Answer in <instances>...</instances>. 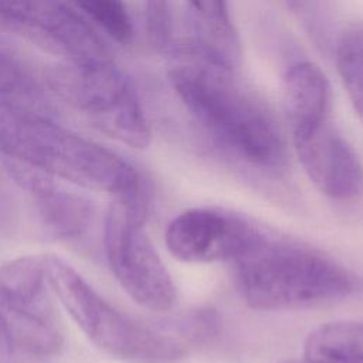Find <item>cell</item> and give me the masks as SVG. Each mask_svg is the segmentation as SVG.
<instances>
[{
	"label": "cell",
	"instance_id": "cell-1",
	"mask_svg": "<svg viewBox=\"0 0 363 363\" xmlns=\"http://www.w3.org/2000/svg\"><path fill=\"white\" fill-rule=\"evenodd\" d=\"M164 52L172 88L216 145L252 167L278 170L285 164L279 125L235 65L191 37L172 41Z\"/></svg>",
	"mask_w": 363,
	"mask_h": 363
},
{
	"label": "cell",
	"instance_id": "cell-2",
	"mask_svg": "<svg viewBox=\"0 0 363 363\" xmlns=\"http://www.w3.org/2000/svg\"><path fill=\"white\" fill-rule=\"evenodd\" d=\"M0 156L116 199L146 194L128 160L58 123L35 79L0 85Z\"/></svg>",
	"mask_w": 363,
	"mask_h": 363
},
{
	"label": "cell",
	"instance_id": "cell-3",
	"mask_svg": "<svg viewBox=\"0 0 363 363\" xmlns=\"http://www.w3.org/2000/svg\"><path fill=\"white\" fill-rule=\"evenodd\" d=\"M235 262L240 294L258 311L311 308L363 292V277L308 245L267 237Z\"/></svg>",
	"mask_w": 363,
	"mask_h": 363
},
{
	"label": "cell",
	"instance_id": "cell-4",
	"mask_svg": "<svg viewBox=\"0 0 363 363\" xmlns=\"http://www.w3.org/2000/svg\"><path fill=\"white\" fill-rule=\"evenodd\" d=\"M45 264L51 291L84 335L105 353L139 362L173 360L186 353L169 323L152 326L121 312L55 255H47Z\"/></svg>",
	"mask_w": 363,
	"mask_h": 363
},
{
	"label": "cell",
	"instance_id": "cell-5",
	"mask_svg": "<svg viewBox=\"0 0 363 363\" xmlns=\"http://www.w3.org/2000/svg\"><path fill=\"white\" fill-rule=\"evenodd\" d=\"M55 88L102 133L130 147L150 142V128L130 78L111 58L64 64L51 77Z\"/></svg>",
	"mask_w": 363,
	"mask_h": 363
},
{
	"label": "cell",
	"instance_id": "cell-6",
	"mask_svg": "<svg viewBox=\"0 0 363 363\" xmlns=\"http://www.w3.org/2000/svg\"><path fill=\"white\" fill-rule=\"evenodd\" d=\"M147 194L116 199L106 214L104 245L112 274L126 294L146 309L166 312L176 285L145 231Z\"/></svg>",
	"mask_w": 363,
	"mask_h": 363
},
{
	"label": "cell",
	"instance_id": "cell-7",
	"mask_svg": "<svg viewBox=\"0 0 363 363\" xmlns=\"http://www.w3.org/2000/svg\"><path fill=\"white\" fill-rule=\"evenodd\" d=\"M48 286L45 255L0 265V312L9 345L37 357L54 356L62 347Z\"/></svg>",
	"mask_w": 363,
	"mask_h": 363
},
{
	"label": "cell",
	"instance_id": "cell-8",
	"mask_svg": "<svg viewBox=\"0 0 363 363\" xmlns=\"http://www.w3.org/2000/svg\"><path fill=\"white\" fill-rule=\"evenodd\" d=\"M0 26L64 58L65 64L111 58L94 28L62 0H0Z\"/></svg>",
	"mask_w": 363,
	"mask_h": 363
},
{
	"label": "cell",
	"instance_id": "cell-9",
	"mask_svg": "<svg viewBox=\"0 0 363 363\" xmlns=\"http://www.w3.org/2000/svg\"><path fill=\"white\" fill-rule=\"evenodd\" d=\"M268 234L255 223L230 210L200 207L174 217L166 230L170 254L184 262L235 261Z\"/></svg>",
	"mask_w": 363,
	"mask_h": 363
},
{
	"label": "cell",
	"instance_id": "cell-10",
	"mask_svg": "<svg viewBox=\"0 0 363 363\" xmlns=\"http://www.w3.org/2000/svg\"><path fill=\"white\" fill-rule=\"evenodd\" d=\"M291 132L296 156L320 193L335 200L363 194V164L330 119Z\"/></svg>",
	"mask_w": 363,
	"mask_h": 363
},
{
	"label": "cell",
	"instance_id": "cell-11",
	"mask_svg": "<svg viewBox=\"0 0 363 363\" xmlns=\"http://www.w3.org/2000/svg\"><path fill=\"white\" fill-rule=\"evenodd\" d=\"M9 173L20 187L34 199L40 223L54 238L81 235L92 220L91 203L69 190L55 184L52 176L34 167L4 162Z\"/></svg>",
	"mask_w": 363,
	"mask_h": 363
},
{
	"label": "cell",
	"instance_id": "cell-12",
	"mask_svg": "<svg viewBox=\"0 0 363 363\" xmlns=\"http://www.w3.org/2000/svg\"><path fill=\"white\" fill-rule=\"evenodd\" d=\"M282 95L291 130L330 119V84L315 62L309 60L292 61L284 71Z\"/></svg>",
	"mask_w": 363,
	"mask_h": 363
},
{
	"label": "cell",
	"instance_id": "cell-13",
	"mask_svg": "<svg viewBox=\"0 0 363 363\" xmlns=\"http://www.w3.org/2000/svg\"><path fill=\"white\" fill-rule=\"evenodd\" d=\"M187 1L194 26L191 38L237 67L241 58V45L230 16L228 0Z\"/></svg>",
	"mask_w": 363,
	"mask_h": 363
},
{
	"label": "cell",
	"instance_id": "cell-14",
	"mask_svg": "<svg viewBox=\"0 0 363 363\" xmlns=\"http://www.w3.org/2000/svg\"><path fill=\"white\" fill-rule=\"evenodd\" d=\"M303 356L330 363H363V322H328L313 329Z\"/></svg>",
	"mask_w": 363,
	"mask_h": 363
},
{
	"label": "cell",
	"instance_id": "cell-15",
	"mask_svg": "<svg viewBox=\"0 0 363 363\" xmlns=\"http://www.w3.org/2000/svg\"><path fill=\"white\" fill-rule=\"evenodd\" d=\"M332 52L349 101L363 123V23L345 28Z\"/></svg>",
	"mask_w": 363,
	"mask_h": 363
},
{
	"label": "cell",
	"instance_id": "cell-16",
	"mask_svg": "<svg viewBox=\"0 0 363 363\" xmlns=\"http://www.w3.org/2000/svg\"><path fill=\"white\" fill-rule=\"evenodd\" d=\"M72 3L119 44L132 41L133 23L123 0H72Z\"/></svg>",
	"mask_w": 363,
	"mask_h": 363
},
{
	"label": "cell",
	"instance_id": "cell-17",
	"mask_svg": "<svg viewBox=\"0 0 363 363\" xmlns=\"http://www.w3.org/2000/svg\"><path fill=\"white\" fill-rule=\"evenodd\" d=\"M146 35L153 48L166 51L172 44V16L167 0H145Z\"/></svg>",
	"mask_w": 363,
	"mask_h": 363
},
{
	"label": "cell",
	"instance_id": "cell-18",
	"mask_svg": "<svg viewBox=\"0 0 363 363\" xmlns=\"http://www.w3.org/2000/svg\"><path fill=\"white\" fill-rule=\"evenodd\" d=\"M278 363H330V362L315 360V359H309V357L303 356L302 359H284V360H279Z\"/></svg>",
	"mask_w": 363,
	"mask_h": 363
}]
</instances>
